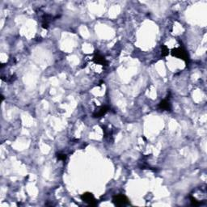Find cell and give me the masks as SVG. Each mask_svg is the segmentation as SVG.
Here are the masks:
<instances>
[{
	"label": "cell",
	"instance_id": "6",
	"mask_svg": "<svg viewBox=\"0 0 207 207\" xmlns=\"http://www.w3.org/2000/svg\"><path fill=\"white\" fill-rule=\"evenodd\" d=\"M107 111H108L107 107H102V108L99 109L98 112H96V113L94 114V117H102V116H104V114L106 113Z\"/></svg>",
	"mask_w": 207,
	"mask_h": 207
},
{
	"label": "cell",
	"instance_id": "4",
	"mask_svg": "<svg viewBox=\"0 0 207 207\" xmlns=\"http://www.w3.org/2000/svg\"><path fill=\"white\" fill-rule=\"evenodd\" d=\"M94 61L96 62V63H97L99 65H102V66H106L107 62L105 60V58L101 56L100 54H96L94 56Z\"/></svg>",
	"mask_w": 207,
	"mask_h": 207
},
{
	"label": "cell",
	"instance_id": "3",
	"mask_svg": "<svg viewBox=\"0 0 207 207\" xmlns=\"http://www.w3.org/2000/svg\"><path fill=\"white\" fill-rule=\"evenodd\" d=\"M82 199L85 202L88 203L89 205H96V200H95V197H93V195L90 192H86V193H83L82 195Z\"/></svg>",
	"mask_w": 207,
	"mask_h": 207
},
{
	"label": "cell",
	"instance_id": "7",
	"mask_svg": "<svg viewBox=\"0 0 207 207\" xmlns=\"http://www.w3.org/2000/svg\"><path fill=\"white\" fill-rule=\"evenodd\" d=\"M168 53H169L168 49H167L166 46H164V45H163V46H162V55H163V56H166V55L168 54Z\"/></svg>",
	"mask_w": 207,
	"mask_h": 207
},
{
	"label": "cell",
	"instance_id": "5",
	"mask_svg": "<svg viewBox=\"0 0 207 207\" xmlns=\"http://www.w3.org/2000/svg\"><path fill=\"white\" fill-rule=\"evenodd\" d=\"M160 108L163 110H170L171 109V105L170 103L168 101V100H163V101H161V103L160 104Z\"/></svg>",
	"mask_w": 207,
	"mask_h": 207
},
{
	"label": "cell",
	"instance_id": "2",
	"mask_svg": "<svg viewBox=\"0 0 207 207\" xmlns=\"http://www.w3.org/2000/svg\"><path fill=\"white\" fill-rule=\"evenodd\" d=\"M113 202L117 206H124L128 203V199L123 195H117L114 197Z\"/></svg>",
	"mask_w": 207,
	"mask_h": 207
},
{
	"label": "cell",
	"instance_id": "8",
	"mask_svg": "<svg viewBox=\"0 0 207 207\" xmlns=\"http://www.w3.org/2000/svg\"><path fill=\"white\" fill-rule=\"evenodd\" d=\"M57 158H58V160H65L66 158H67V156H66V155H64V154H58V155H57Z\"/></svg>",
	"mask_w": 207,
	"mask_h": 207
},
{
	"label": "cell",
	"instance_id": "1",
	"mask_svg": "<svg viewBox=\"0 0 207 207\" xmlns=\"http://www.w3.org/2000/svg\"><path fill=\"white\" fill-rule=\"evenodd\" d=\"M171 54H172L173 56H175V57H179V58H181L182 60L185 61L186 62H188V61H189L188 53H187V52L185 51V49H183L182 48H176V49H172Z\"/></svg>",
	"mask_w": 207,
	"mask_h": 207
}]
</instances>
